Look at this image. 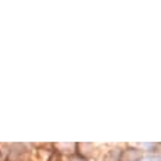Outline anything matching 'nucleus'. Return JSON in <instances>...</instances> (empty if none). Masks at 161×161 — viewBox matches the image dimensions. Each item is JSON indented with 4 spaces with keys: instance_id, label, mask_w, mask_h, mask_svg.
<instances>
[{
    "instance_id": "f257e3e1",
    "label": "nucleus",
    "mask_w": 161,
    "mask_h": 161,
    "mask_svg": "<svg viewBox=\"0 0 161 161\" xmlns=\"http://www.w3.org/2000/svg\"><path fill=\"white\" fill-rule=\"evenodd\" d=\"M101 148L95 143H90V142H75V154L84 157L87 160L92 161V158H96V157L101 155Z\"/></svg>"
},
{
    "instance_id": "f03ea898",
    "label": "nucleus",
    "mask_w": 161,
    "mask_h": 161,
    "mask_svg": "<svg viewBox=\"0 0 161 161\" xmlns=\"http://www.w3.org/2000/svg\"><path fill=\"white\" fill-rule=\"evenodd\" d=\"M101 161H121L123 160V145H111L101 152Z\"/></svg>"
},
{
    "instance_id": "7ed1b4c3",
    "label": "nucleus",
    "mask_w": 161,
    "mask_h": 161,
    "mask_svg": "<svg viewBox=\"0 0 161 161\" xmlns=\"http://www.w3.org/2000/svg\"><path fill=\"white\" fill-rule=\"evenodd\" d=\"M143 157V152L136 147V143L123 145V160L121 161H139Z\"/></svg>"
},
{
    "instance_id": "20e7f679",
    "label": "nucleus",
    "mask_w": 161,
    "mask_h": 161,
    "mask_svg": "<svg viewBox=\"0 0 161 161\" xmlns=\"http://www.w3.org/2000/svg\"><path fill=\"white\" fill-rule=\"evenodd\" d=\"M136 147L141 149L143 154L147 155H157V154H161V147L160 142H141V143H136Z\"/></svg>"
},
{
    "instance_id": "39448f33",
    "label": "nucleus",
    "mask_w": 161,
    "mask_h": 161,
    "mask_svg": "<svg viewBox=\"0 0 161 161\" xmlns=\"http://www.w3.org/2000/svg\"><path fill=\"white\" fill-rule=\"evenodd\" d=\"M55 151L61 154L64 158L67 157H71L75 154V142L74 143H53Z\"/></svg>"
},
{
    "instance_id": "423d86ee",
    "label": "nucleus",
    "mask_w": 161,
    "mask_h": 161,
    "mask_svg": "<svg viewBox=\"0 0 161 161\" xmlns=\"http://www.w3.org/2000/svg\"><path fill=\"white\" fill-rule=\"evenodd\" d=\"M139 161H161V154H157V155H147V154H143Z\"/></svg>"
},
{
    "instance_id": "0eeeda50",
    "label": "nucleus",
    "mask_w": 161,
    "mask_h": 161,
    "mask_svg": "<svg viewBox=\"0 0 161 161\" xmlns=\"http://www.w3.org/2000/svg\"><path fill=\"white\" fill-rule=\"evenodd\" d=\"M65 161H90V160H87V158H84V157H81V155H78V154H74V155H71V157H67Z\"/></svg>"
}]
</instances>
